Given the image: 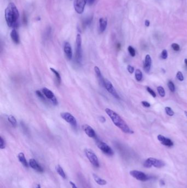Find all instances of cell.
<instances>
[{"label": "cell", "mask_w": 187, "mask_h": 188, "mask_svg": "<svg viewBox=\"0 0 187 188\" xmlns=\"http://www.w3.org/2000/svg\"><path fill=\"white\" fill-rule=\"evenodd\" d=\"M95 72L97 76V78H98V79L99 80L100 84L102 85V87H103L105 79L103 78L99 68L97 66L95 67Z\"/></svg>", "instance_id": "ac0fdd59"}, {"label": "cell", "mask_w": 187, "mask_h": 188, "mask_svg": "<svg viewBox=\"0 0 187 188\" xmlns=\"http://www.w3.org/2000/svg\"><path fill=\"white\" fill-rule=\"evenodd\" d=\"M50 69L56 76V79L57 85H60V83H61V77H60L59 73H58L56 69H54L53 68H50Z\"/></svg>", "instance_id": "7402d4cb"}, {"label": "cell", "mask_w": 187, "mask_h": 188, "mask_svg": "<svg viewBox=\"0 0 187 188\" xmlns=\"http://www.w3.org/2000/svg\"><path fill=\"white\" fill-rule=\"evenodd\" d=\"M99 29L100 33H103L104 31L106 30L107 24H108V22L107 18H101L99 19Z\"/></svg>", "instance_id": "e0dca14e"}, {"label": "cell", "mask_w": 187, "mask_h": 188, "mask_svg": "<svg viewBox=\"0 0 187 188\" xmlns=\"http://www.w3.org/2000/svg\"><path fill=\"white\" fill-rule=\"evenodd\" d=\"M5 17L8 25L9 27H15L19 17L17 8L13 3H10L5 10Z\"/></svg>", "instance_id": "7a4b0ae2"}, {"label": "cell", "mask_w": 187, "mask_h": 188, "mask_svg": "<svg viewBox=\"0 0 187 188\" xmlns=\"http://www.w3.org/2000/svg\"><path fill=\"white\" fill-rule=\"evenodd\" d=\"M184 63H185L186 67H187V59H186V58H185V59L184 60Z\"/></svg>", "instance_id": "ee69618b"}, {"label": "cell", "mask_w": 187, "mask_h": 188, "mask_svg": "<svg viewBox=\"0 0 187 188\" xmlns=\"http://www.w3.org/2000/svg\"><path fill=\"white\" fill-rule=\"evenodd\" d=\"M87 2V0H75L74 2V8L77 13L82 14L84 12Z\"/></svg>", "instance_id": "8fae6325"}, {"label": "cell", "mask_w": 187, "mask_h": 188, "mask_svg": "<svg viewBox=\"0 0 187 188\" xmlns=\"http://www.w3.org/2000/svg\"><path fill=\"white\" fill-rule=\"evenodd\" d=\"M83 130L85 132L87 135H88L89 138H96V134L95 130L93 129L87 124H85L83 125Z\"/></svg>", "instance_id": "4fadbf2b"}, {"label": "cell", "mask_w": 187, "mask_h": 188, "mask_svg": "<svg viewBox=\"0 0 187 188\" xmlns=\"http://www.w3.org/2000/svg\"><path fill=\"white\" fill-rule=\"evenodd\" d=\"M99 120L101 122H103V123H104L105 122H106V118H105L104 117H103V116H100V117H99Z\"/></svg>", "instance_id": "f35d334b"}, {"label": "cell", "mask_w": 187, "mask_h": 188, "mask_svg": "<svg viewBox=\"0 0 187 188\" xmlns=\"http://www.w3.org/2000/svg\"><path fill=\"white\" fill-rule=\"evenodd\" d=\"M147 90L148 91L150 95L153 96L154 98H155L156 96H157V95H156V93L154 92V91L153 90V89H151L150 87H147Z\"/></svg>", "instance_id": "e575fe53"}, {"label": "cell", "mask_w": 187, "mask_h": 188, "mask_svg": "<svg viewBox=\"0 0 187 188\" xmlns=\"http://www.w3.org/2000/svg\"><path fill=\"white\" fill-rule=\"evenodd\" d=\"M157 138L158 140L163 145H165L167 147H172L173 146V143L170 139L166 138L162 135L159 134L158 135Z\"/></svg>", "instance_id": "7c38bea8"}, {"label": "cell", "mask_w": 187, "mask_h": 188, "mask_svg": "<svg viewBox=\"0 0 187 188\" xmlns=\"http://www.w3.org/2000/svg\"><path fill=\"white\" fill-rule=\"evenodd\" d=\"M165 111L166 114L169 116L172 117L173 116V115H174V111L172 110V109L170 107H166L165 108Z\"/></svg>", "instance_id": "4316f807"}, {"label": "cell", "mask_w": 187, "mask_h": 188, "mask_svg": "<svg viewBox=\"0 0 187 188\" xmlns=\"http://www.w3.org/2000/svg\"><path fill=\"white\" fill-rule=\"evenodd\" d=\"M18 157L19 160V161L23 164V166L25 167H28V163L26 161V159L25 158V157L24 154L23 152H20L18 155Z\"/></svg>", "instance_id": "44dd1931"}, {"label": "cell", "mask_w": 187, "mask_h": 188, "mask_svg": "<svg viewBox=\"0 0 187 188\" xmlns=\"http://www.w3.org/2000/svg\"><path fill=\"white\" fill-rule=\"evenodd\" d=\"M128 52L130 54V55L132 57H134L136 56V50L133 48V47L131 46H129L128 47Z\"/></svg>", "instance_id": "f1b7e54d"}, {"label": "cell", "mask_w": 187, "mask_h": 188, "mask_svg": "<svg viewBox=\"0 0 187 188\" xmlns=\"http://www.w3.org/2000/svg\"><path fill=\"white\" fill-rule=\"evenodd\" d=\"M6 147L5 142L2 136H0V148L1 149H3Z\"/></svg>", "instance_id": "836d02e7"}, {"label": "cell", "mask_w": 187, "mask_h": 188, "mask_svg": "<svg viewBox=\"0 0 187 188\" xmlns=\"http://www.w3.org/2000/svg\"><path fill=\"white\" fill-rule=\"evenodd\" d=\"M167 85H168V87L170 90L172 92H174L175 91V90H176V88H175V85L173 82L172 81H169Z\"/></svg>", "instance_id": "83f0119b"}, {"label": "cell", "mask_w": 187, "mask_h": 188, "mask_svg": "<svg viewBox=\"0 0 187 188\" xmlns=\"http://www.w3.org/2000/svg\"><path fill=\"white\" fill-rule=\"evenodd\" d=\"M135 78L137 81H141L143 79V74L140 69H137L135 71Z\"/></svg>", "instance_id": "603a6c76"}, {"label": "cell", "mask_w": 187, "mask_h": 188, "mask_svg": "<svg viewBox=\"0 0 187 188\" xmlns=\"http://www.w3.org/2000/svg\"><path fill=\"white\" fill-rule=\"evenodd\" d=\"M56 169L57 173L59 174V175H60L61 177L64 179L66 178V175H65V172L63 168H61V167L60 165H57L56 167Z\"/></svg>", "instance_id": "d4e9b609"}, {"label": "cell", "mask_w": 187, "mask_h": 188, "mask_svg": "<svg viewBox=\"0 0 187 188\" xmlns=\"http://www.w3.org/2000/svg\"><path fill=\"white\" fill-rule=\"evenodd\" d=\"M36 95H37V96L40 98V99H42L43 101H45L46 99H45V95H44V93H42L40 90H37L36 91Z\"/></svg>", "instance_id": "d6a6232c"}, {"label": "cell", "mask_w": 187, "mask_h": 188, "mask_svg": "<svg viewBox=\"0 0 187 188\" xmlns=\"http://www.w3.org/2000/svg\"><path fill=\"white\" fill-rule=\"evenodd\" d=\"M64 51L66 56L69 60H71L72 58V51L70 44L68 42H65L64 46Z\"/></svg>", "instance_id": "9a60e30c"}, {"label": "cell", "mask_w": 187, "mask_h": 188, "mask_svg": "<svg viewBox=\"0 0 187 188\" xmlns=\"http://www.w3.org/2000/svg\"><path fill=\"white\" fill-rule=\"evenodd\" d=\"M36 188H41V185L40 184H37Z\"/></svg>", "instance_id": "f6af8a7d"}, {"label": "cell", "mask_w": 187, "mask_h": 188, "mask_svg": "<svg viewBox=\"0 0 187 188\" xmlns=\"http://www.w3.org/2000/svg\"><path fill=\"white\" fill-rule=\"evenodd\" d=\"M165 163L162 161L160 160L153 157H150L146 159L144 162L143 166L146 168H151V166H154L157 168H161L164 167Z\"/></svg>", "instance_id": "277c9868"}, {"label": "cell", "mask_w": 187, "mask_h": 188, "mask_svg": "<svg viewBox=\"0 0 187 188\" xmlns=\"http://www.w3.org/2000/svg\"><path fill=\"white\" fill-rule=\"evenodd\" d=\"M106 111L107 114L111 118L113 122L117 127H118L124 133L132 134H133L134 131L129 127L127 124L124 122V120L121 117L118 113L111 110L110 108H106Z\"/></svg>", "instance_id": "6da1fadb"}, {"label": "cell", "mask_w": 187, "mask_h": 188, "mask_svg": "<svg viewBox=\"0 0 187 188\" xmlns=\"http://www.w3.org/2000/svg\"><path fill=\"white\" fill-rule=\"evenodd\" d=\"M85 153L86 156L89 159V162L92 165L96 167H99V160L97 156L95 154V153L93 151L89 149V148H86L85 150Z\"/></svg>", "instance_id": "5b68a950"}, {"label": "cell", "mask_w": 187, "mask_h": 188, "mask_svg": "<svg viewBox=\"0 0 187 188\" xmlns=\"http://www.w3.org/2000/svg\"><path fill=\"white\" fill-rule=\"evenodd\" d=\"M152 60L149 54H147L144 62V70L147 73H149L151 69Z\"/></svg>", "instance_id": "5bb4252c"}, {"label": "cell", "mask_w": 187, "mask_h": 188, "mask_svg": "<svg viewBox=\"0 0 187 188\" xmlns=\"http://www.w3.org/2000/svg\"><path fill=\"white\" fill-rule=\"evenodd\" d=\"M171 47H172V49L175 51H179L180 50V45L176 44V43H173V44L171 45Z\"/></svg>", "instance_id": "1f68e13d"}, {"label": "cell", "mask_w": 187, "mask_h": 188, "mask_svg": "<svg viewBox=\"0 0 187 188\" xmlns=\"http://www.w3.org/2000/svg\"><path fill=\"white\" fill-rule=\"evenodd\" d=\"M185 115L187 117V111H185Z\"/></svg>", "instance_id": "bcb514c9"}, {"label": "cell", "mask_w": 187, "mask_h": 188, "mask_svg": "<svg viewBox=\"0 0 187 188\" xmlns=\"http://www.w3.org/2000/svg\"><path fill=\"white\" fill-rule=\"evenodd\" d=\"M130 174L132 177L136 178L139 181L145 182L148 179L147 175H146L144 173L137 170L131 171L130 172Z\"/></svg>", "instance_id": "9c48e42d"}, {"label": "cell", "mask_w": 187, "mask_h": 188, "mask_svg": "<svg viewBox=\"0 0 187 188\" xmlns=\"http://www.w3.org/2000/svg\"><path fill=\"white\" fill-rule=\"evenodd\" d=\"M60 116L66 122L70 124L74 128L77 127V121L76 118L71 114L68 112H63L60 113Z\"/></svg>", "instance_id": "ba28073f"}, {"label": "cell", "mask_w": 187, "mask_h": 188, "mask_svg": "<svg viewBox=\"0 0 187 188\" xmlns=\"http://www.w3.org/2000/svg\"><path fill=\"white\" fill-rule=\"evenodd\" d=\"M142 105L144 107H150V104L148 102L143 101L142 102Z\"/></svg>", "instance_id": "8d00e7d4"}, {"label": "cell", "mask_w": 187, "mask_h": 188, "mask_svg": "<svg viewBox=\"0 0 187 188\" xmlns=\"http://www.w3.org/2000/svg\"><path fill=\"white\" fill-rule=\"evenodd\" d=\"M42 92L44 93V95L47 99H49L50 101H51L52 103L54 105L56 106L58 105V101L52 91H50L49 89L47 88H44L42 89Z\"/></svg>", "instance_id": "30bf717a"}, {"label": "cell", "mask_w": 187, "mask_h": 188, "mask_svg": "<svg viewBox=\"0 0 187 188\" xmlns=\"http://www.w3.org/2000/svg\"><path fill=\"white\" fill-rule=\"evenodd\" d=\"M92 21V18H89L86 19V21H85L84 23L86 25H88L91 24Z\"/></svg>", "instance_id": "74e56055"}, {"label": "cell", "mask_w": 187, "mask_h": 188, "mask_svg": "<svg viewBox=\"0 0 187 188\" xmlns=\"http://www.w3.org/2000/svg\"><path fill=\"white\" fill-rule=\"evenodd\" d=\"M8 120L9 121V123L11 124L12 125V127L13 128H15L17 126V120L13 116L10 115L8 117Z\"/></svg>", "instance_id": "cb8c5ba5"}, {"label": "cell", "mask_w": 187, "mask_h": 188, "mask_svg": "<svg viewBox=\"0 0 187 188\" xmlns=\"http://www.w3.org/2000/svg\"><path fill=\"white\" fill-rule=\"evenodd\" d=\"M96 143L98 148L103 152L104 154L108 156H112L114 154V151H113L112 148L106 143H105L103 142H101V141L99 140H97Z\"/></svg>", "instance_id": "8992f818"}, {"label": "cell", "mask_w": 187, "mask_h": 188, "mask_svg": "<svg viewBox=\"0 0 187 188\" xmlns=\"http://www.w3.org/2000/svg\"><path fill=\"white\" fill-rule=\"evenodd\" d=\"M145 25L146 26H149L150 25V22L148 20H146L145 21Z\"/></svg>", "instance_id": "7bdbcfd3"}, {"label": "cell", "mask_w": 187, "mask_h": 188, "mask_svg": "<svg viewBox=\"0 0 187 188\" xmlns=\"http://www.w3.org/2000/svg\"><path fill=\"white\" fill-rule=\"evenodd\" d=\"M11 37L12 41L16 44H18L19 42V37L17 31L15 29L12 30L11 33Z\"/></svg>", "instance_id": "d6986e66"}, {"label": "cell", "mask_w": 187, "mask_h": 188, "mask_svg": "<svg viewBox=\"0 0 187 188\" xmlns=\"http://www.w3.org/2000/svg\"><path fill=\"white\" fill-rule=\"evenodd\" d=\"M87 1H88V3L89 5H92V4H93V3L95 2V0H87Z\"/></svg>", "instance_id": "60d3db41"}, {"label": "cell", "mask_w": 187, "mask_h": 188, "mask_svg": "<svg viewBox=\"0 0 187 188\" xmlns=\"http://www.w3.org/2000/svg\"><path fill=\"white\" fill-rule=\"evenodd\" d=\"M168 57V52L166 50H163L161 53V58L162 60H166Z\"/></svg>", "instance_id": "4dcf8cb0"}, {"label": "cell", "mask_w": 187, "mask_h": 188, "mask_svg": "<svg viewBox=\"0 0 187 188\" xmlns=\"http://www.w3.org/2000/svg\"><path fill=\"white\" fill-rule=\"evenodd\" d=\"M23 22H24V24H26V23H27V18H26V17L25 16V15H24V17H23Z\"/></svg>", "instance_id": "b9f144b4"}, {"label": "cell", "mask_w": 187, "mask_h": 188, "mask_svg": "<svg viewBox=\"0 0 187 188\" xmlns=\"http://www.w3.org/2000/svg\"><path fill=\"white\" fill-rule=\"evenodd\" d=\"M157 91L159 95L162 97H165V89L161 86H159V87H157Z\"/></svg>", "instance_id": "484cf974"}, {"label": "cell", "mask_w": 187, "mask_h": 188, "mask_svg": "<svg viewBox=\"0 0 187 188\" xmlns=\"http://www.w3.org/2000/svg\"><path fill=\"white\" fill-rule=\"evenodd\" d=\"M82 58V37L80 34H78L76 40V52L75 61L77 63L80 64Z\"/></svg>", "instance_id": "3957f363"}, {"label": "cell", "mask_w": 187, "mask_h": 188, "mask_svg": "<svg viewBox=\"0 0 187 188\" xmlns=\"http://www.w3.org/2000/svg\"><path fill=\"white\" fill-rule=\"evenodd\" d=\"M103 87L106 88L107 90L109 92L111 95L114 96L115 99H120L118 93L117 92L115 89L114 88V87H113L112 84H111V83L109 80H108L107 79H105Z\"/></svg>", "instance_id": "52a82bcc"}, {"label": "cell", "mask_w": 187, "mask_h": 188, "mask_svg": "<svg viewBox=\"0 0 187 188\" xmlns=\"http://www.w3.org/2000/svg\"><path fill=\"white\" fill-rule=\"evenodd\" d=\"M70 184L72 188H77V187L76 186V185H75V183H74L72 182H70Z\"/></svg>", "instance_id": "ab89813d"}, {"label": "cell", "mask_w": 187, "mask_h": 188, "mask_svg": "<svg viewBox=\"0 0 187 188\" xmlns=\"http://www.w3.org/2000/svg\"><path fill=\"white\" fill-rule=\"evenodd\" d=\"M176 77H177V79L180 80V81H183L184 80V76L183 74V73L180 72V71H178L177 74H176Z\"/></svg>", "instance_id": "f546056e"}, {"label": "cell", "mask_w": 187, "mask_h": 188, "mask_svg": "<svg viewBox=\"0 0 187 188\" xmlns=\"http://www.w3.org/2000/svg\"><path fill=\"white\" fill-rule=\"evenodd\" d=\"M127 70L128 72H129L131 74H132L133 73L134 71V68L133 66H132L131 65H128L127 67Z\"/></svg>", "instance_id": "d590c367"}, {"label": "cell", "mask_w": 187, "mask_h": 188, "mask_svg": "<svg viewBox=\"0 0 187 188\" xmlns=\"http://www.w3.org/2000/svg\"><path fill=\"white\" fill-rule=\"evenodd\" d=\"M93 178H94V179H95V182L99 185H105L107 184V182L106 180L101 178L97 175H96L95 174H93Z\"/></svg>", "instance_id": "ffe728a7"}, {"label": "cell", "mask_w": 187, "mask_h": 188, "mask_svg": "<svg viewBox=\"0 0 187 188\" xmlns=\"http://www.w3.org/2000/svg\"><path fill=\"white\" fill-rule=\"evenodd\" d=\"M29 165L33 169L36 171L38 172H41V173H42V172H44V169H43L42 167L40 165H39L35 159L33 158L30 159L29 160Z\"/></svg>", "instance_id": "2e32d148"}]
</instances>
